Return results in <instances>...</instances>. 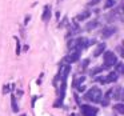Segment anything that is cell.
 Here are the masks:
<instances>
[{
  "label": "cell",
  "instance_id": "1",
  "mask_svg": "<svg viewBox=\"0 0 124 116\" xmlns=\"http://www.w3.org/2000/svg\"><path fill=\"white\" fill-rule=\"evenodd\" d=\"M84 97H85L87 100H89V101H92V103H99L103 97V92L99 87H92L91 89L87 91V93L84 95Z\"/></svg>",
  "mask_w": 124,
  "mask_h": 116
},
{
  "label": "cell",
  "instance_id": "2",
  "mask_svg": "<svg viewBox=\"0 0 124 116\" xmlns=\"http://www.w3.org/2000/svg\"><path fill=\"white\" fill-rule=\"evenodd\" d=\"M104 63H105V68L108 67H112V65L117 64V57H116L115 52L112 51H105L104 52Z\"/></svg>",
  "mask_w": 124,
  "mask_h": 116
},
{
  "label": "cell",
  "instance_id": "3",
  "mask_svg": "<svg viewBox=\"0 0 124 116\" xmlns=\"http://www.w3.org/2000/svg\"><path fill=\"white\" fill-rule=\"evenodd\" d=\"M81 112H83V116H96L97 115V108L93 107V105H80Z\"/></svg>",
  "mask_w": 124,
  "mask_h": 116
},
{
  "label": "cell",
  "instance_id": "4",
  "mask_svg": "<svg viewBox=\"0 0 124 116\" xmlns=\"http://www.w3.org/2000/svg\"><path fill=\"white\" fill-rule=\"evenodd\" d=\"M70 72H71V67H70V65H68V64L62 65L60 72H59V76H57V77L62 80V83H65V81H67V77H68V75H70Z\"/></svg>",
  "mask_w": 124,
  "mask_h": 116
},
{
  "label": "cell",
  "instance_id": "5",
  "mask_svg": "<svg viewBox=\"0 0 124 116\" xmlns=\"http://www.w3.org/2000/svg\"><path fill=\"white\" fill-rule=\"evenodd\" d=\"M79 59H80V52L73 51V52H71L70 55H67V56L64 57V62H65V64L70 65L71 63H76Z\"/></svg>",
  "mask_w": 124,
  "mask_h": 116
},
{
  "label": "cell",
  "instance_id": "6",
  "mask_svg": "<svg viewBox=\"0 0 124 116\" xmlns=\"http://www.w3.org/2000/svg\"><path fill=\"white\" fill-rule=\"evenodd\" d=\"M116 31H117V30H116V27H105L104 30L101 31V38L103 39H108L109 36H112Z\"/></svg>",
  "mask_w": 124,
  "mask_h": 116
},
{
  "label": "cell",
  "instance_id": "7",
  "mask_svg": "<svg viewBox=\"0 0 124 116\" xmlns=\"http://www.w3.org/2000/svg\"><path fill=\"white\" fill-rule=\"evenodd\" d=\"M112 93L111 96H113V99L115 100H121V97H123V88L121 87H116V88L112 89Z\"/></svg>",
  "mask_w": 124,
  "mask_h": 116
},
{
  "label": "cell",
  "instance_id": "8",
  "mask_svg": "<svg viewBox=\"0 0 124 116\" xmlns=\"http://www.w3.org/2000/svg\"><path fill=\"white\" fill-rule=\"evenodd\" d=\"M49 17H51V7L46 6L44 7V12H43V15H41V20H43V22H48Z\"/></svg>",
  "mask_w": 124,
  "mask_h": 116
},
{
  "label": "cell",
  "instance_id": "9",
  "mask_svg": "<svg viewBox=\"0 0 124 116\" xmlns=\"http://www.w3.org/2000/svg\"><path fill=\"white\" fill-rule=\"evenodd\" d=\"M117 79H119L117 73H116V72H111V73H108L107 77H104V80H105V83H115V81H117Z\"/></svg>",
  "mask_w": 124,
  "mask_h": 116
},
{
  "label": "cell",
  "instance_id": "10",
  "mask_svg": "<svg viewBox=\"0 0 124 116\" xmlns=\"http://www.w3.org/2000/svg\"><path fill=\"white\" fill-rule=\"evenodd\" d=\"M104 49H105V43H100L99 46L96 47V49H95V52H93V56L95 57H97V56H100V55L104 52Z\"/></svg>",
  "mask_w": 124,
  "mask_h": 116
},
{
  "label": "cell",
  "instance_id": "11",
  "mask_svg": "<svg viewBox=\"0 0 124 116\" xmlns=\"http://www.w3.org/2000/svg\"><path fill=\"white\" fill-rule=\"evenodd\" d=\"M99 25V22L97 20H92V22H88L85 24V31H92Z\"/></svg>",
  "mask_w": 124,
  "mask_h": 116
},
{
  "label": "cell",
  "instance_id": "12",
  "mask_svg": "<svg viewBox=\"0 0 124 116\" xmlns=\"http://www.w3.org/2000/svg\"><path fill=\"white\" fill-rule=\"evenodd\" d=\"M89 16H91V12H89V11H84L83 14L78 15V17H76V20H78V22H81V20H85V19H88Z\"/></svg>",
  "mask_w": 124,
  "mask_h": 116
},
{
  "label": "cell",
  "instance_id": "13",
  "mask_svg": "<svg viewBox=\"0 0 124 116\" xmlns=\"http://www.w3.org/2000/svg\"><path fill=\"white\" fill-rule=\"evenodd\" d=\"M11 104H12V111H14L15 113H17L19 107H17V104H16V97H15V95H11Z\"/></svg>",
  "mask_w": 124,
  "mask_h": 116
},
{
  "label": "cell",
  "instance_id": "14",
  "mask_svg": "<svg viewBox=\"0 0 124 116\" xmlns=\"http://www.w3.org/2000/svg\"><path fill=\"white\" fill-rule=\"evenodd\" d=\"M113 108H115V109L117 111L120 115H123V113H124V104H121V103H117V104H115V105H113Z\"/></svg>",
  "mask_w": 124,
  "mask_h": 116
},
{
  "label": "cell",
  "instance_id": "15",
  "mask_svg": "<svg viewBox=\"0 0 124 116\" xmlns=\"http://www.w3.org/2000/svg\"><path fill=\"white\" fill-rule=\"evenodd\" d=\"M124 72V64L123 63H117V64H116V73H123Z\"/></svg>",
  "mask_w": 124,
  "mask_h": 116
},
{
  "label": "cell",
  "instance_id": "16",
  "mask_svg": "<svg viewBox=\"0 0 124 116\" xmlns=\"http://www.w3.org/2000/svg\"><path fill=\"white\" fill-rule=\"evenodd\" d=\"M84 80H85V77H84V76H80V77H78V79H76V80L75 81H73V85H75V87H78V85H80V84L81 83H83V81Z\"/></svg>",
  "mask_w": 124,
  "mask_h": 116
},
{
  "label": "cell",
  "instance_id": "17",
  "mask_svg": "<svg viewBox=\"0 0 124 116\" xmlns=\"http://www.w3.org/2000/svg\"><path fill=\"white\" fill-rule=\"evenodd\" d=\"M103 70H105V67H99V68H93V70H91V75H95V73H97V72H101Z\"/></svg>",
  "mask_w": 124,
  "mask_h": 116
},
{
  "label": "cell",
  "instance_id": "18",
  "mask_svg": "<svg viewBox=\"0 0 124 116\" xmlns=\"http://www.w3.org/2000/svg\"><path fill=\"white\" fill-rule=\"evenodd\" d=\"M115 4V0H107V3H105V8H109Z\"/></svg>",
  "mask_w": 124,
  "mask_h": 116
},
{
  "label": "cell",
  "instance_id": "19",
  "mask_svg": "<svg viewBox=\"0 0 124 116\" xmlns=\"http://www.w3.org/2000/svg\"><path fill=\"white\" fill-rule=\"evenodd\" d=\"M100 3V0H89L88 1V6H95V4Z\"/></svg>",
  "mask_w": 124,
  "mask_h": 116
},
{
  "label": "cell",
  "instance_id": "20",
  "mask_svg": "<svg viewBox=\"0 0 124 116\" xmlns=\"http://www.w3.org/2000/svg\"><path fill=\"white\" fill-rule=\"evenodd\" d=\"M20 54V41L17 40V44H16V55Z\"/></svg>",
  "mask_w": 124,
  "mask_h": 116
},
{
  "label": "cell",
  "instance_id": "21",
  "mask_svg": "<svg viewBox=\"0 0 124 116\" xmlns=\"http://www.w3.org/2000/svg\"><path fill=\"white\" fill-rule=\"evenodd\" d=\"M88 63H89V60H88V59L83 60V64H81V67H83V68H85L87 65H88Z\"/></svg>",
  "mask_w": 124,
  "mask_h": 116
},
{
  "label": "cell",
  "instance_id": "22",
  "mask_svg": "<svg viewBox=\"0 0 124 116\" xmlns=\"http://www.w3.org/2000/svg\"><path fill=\"white\" fill-rule=\"evenodd\" d=\"M7 92H9V87H8V85H4V87H3V93L6 95Z\"/></svg>",
  "mask_w": 124,
  "mask_h": 116
},
{
  "label": "cell",
  "instance_id": "23",
  "mask_svg": "<svg viewBox=\"0 0 124 116\" xmlns=\"http://www.w3.org/2000/svg\"><path fill=\"white\" fill-rule=\"evenodd\" d=\"M76 88H78V91H79V92H83L84 89H85V87H84V85H78Z\"/></svg>",
  "mask_w": 124,
  "mask_h": 116
},
{
  "label": "cell",
  "instance_id": "24",
  "mask_svg": "<svg viewBox=\"0 0 124 116\" xmlns=\"http://www.w3.org/2000/svg\"><path fill=\"white\" fill-rule=\"evenodd\" d=\"M117 51H119L120 55H123V48H121V47H117Z\"/></svg>",
  "mask_w": 124,
  "mask_h": 116
},
{
  "label": "cell",
  "instance_id": "25",
  "mask_svg": "<svg viewBox=\"0 0 124 116\" xmlns=\"http://www.w3.org/2000/svg\"><path fill=\"white\" fill-rule=\"evenodd\" d=\"M71 116H78V115H76V113H72V115H71Z\"/></svg>",
  "mask_w": 124,
  "mask_h": 116
}]
</instances>
